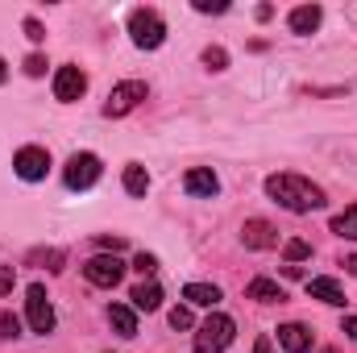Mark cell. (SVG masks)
<instances>
[{
	"label": "cell",
	"instance_id": "1",
	"mask_svg": "<svg viewBox=\"0 0 357 353\" xmlns=\"http://www.w3.org/2000/svg\"><path fill=\"white\" fill-rule=\"evenodd\" d=\"M266 195L274 204H282L287 212H312L324 208V191L303 175H270L266 179Z\"/></svg>",
	"mask_w": 357,
	"mask_h": 353
},
{
	"label": "cell",
	"instance_id": "2",
	"mask_svg": "<svg viewBox=\"0 0 357 353\" xmlns=\"http://www.w3.org/2000/svg\"><path fill=\"white\" fill-rule=\"evenodd\" d=\"M233 333H237L233 316L212 312V316L199 324V333H195V353H225L229 345H233Z\"/></svg>",
	"mask_w": 357,
	"mask_h": 353
},
{
	"label": "cell",
	"instance_id": "3",
	"mask_svg": "<svg viewBox=\"0 0 357 353\" xmlns=\"http://www.w3.org/2000/svg\"><path fill=\"white\" fill-rule=\"evenodd\" d=\"M129 33H133V46L158 50V46L167 42V21H162L154 8H133V13H129Z\"/></svg>",
	"mask_w": 357,
	"mask_h": 353
},
{
	"label": "cell",
	"instance_id": "4",
	"mask_svg": "<svg viewBox=\"0 0 357 353\" xmlns=\"http://www.w3.org/2000/svg\"><path fill=\"white\" fill-rule=\"evenodd\" d=\"M142 100H146V84H142V80H125V84H116V88L108 91L104 117H125V112H133Z\"/></svg>",
	"mask_w": 357,
	"mask_h": 353
},
{
	"label": "cell",
	"instance_id": "5",
	"mask_svg": "<svg viewBox=\"0 0 357 353\" xmlns=\"http://www.w3.org/2000/svg\"><path fill=\"white\" fill-rule=\"evenodd\" d=\"M25 312H29V329H33V333H50V329H54V308H50L42 283H33V287L25 291Z\"/></svg>",
	"mask_w": 357,
	"mask_h": 353
},
{
	"label": "cell",
	"instance_id": "6",
	"mask_svg": "<svg viewBox=\"0 0 357 353\" xmlns=\"http://www.w3.org/2000/svg\"><path fill=\"white\" fill-rule=\"evenodd\" d=\"M63 179H67L71 191H88L91 183L100 179V158H96V154H71V163H67Z\"/></svg>",
	"mask_w": 357,
	"mask_h": 353
},
{
	"label": "cell",
	"instance_id": "7",
	"mask_svg": "<svg viewBox=\"0 0 357 353\" xmlns=\"http://www.w3.org/2000/svg\"><path fill=\"white\" fill-rule=\"evenodd\" d=\"M13 171L25 179V183H38V179H46V171H50V154L42 146H25L13 158Z\"/></svg>",
	"mask_w": 357,
	"mask_h": 353
},
{
	"label": "cell",
	"instance_id": "8",
	"mask_svg": "<svg viewBox=\"0 0 357 353\" xmlns=\"http://www.w3.org/2000/svg\"><path fill=\"white\" fill-rule=\"evenodd\" d=\"M84 274H88L91 287H116L121 274H125V262H121L116 254H100V258H91V262L84 266Z\"/></svg>",
	"mask_w": 357,
	"mask_h": 353
},
{
	"label": "cell",
	"instance_id": "9",
	"mask_svg": "<svg viewBox=\"0 0 357 353\" xmlns=\"http://www.w3.org/2000/svg\"><path fill=\"white\" fill-rule=\"evenodd\" d=\"M84 91H88V75H84L79 67H59V71H54V100L71 104V100H79Z\"/></svg>",
	"mask_w": 357,
	"mask_h": 353
},
{
	"label": "cell",
	"instance_id": "10",
	"mask_svg": "<svg viewBox=\"0 0 357 353\" xmlns=\"http://www.w3.org/2000/svg\"><path fill=\"white\" fill-rule=\"evenodd\" d=\"M241 241H245L250 250H274V246H278V229H274L270 220H245Z\"/></svg>",
	"mask_w": 357,
	"mask_h": 353
},
{
	"label": "cell",
	"instance_id": "11",
	"mask_svg": "<svg viewBox=\"0 0 357 353\" xmlns=\"http://www.w3.org/2000/svg\"><path fill=\"white\" fill-rule=\"evenodd\" d=\"M307 295H312V299H324V303H337V308L349 303L337 278H307Z\"/></svg>",
	"mask_w": 357,
	"mask_h": 353
},
{
	"label": "cell",
	"instance_id": "12",
	"mask_svg": "<svg viewBox=\"0 0 357 353\" xmlns=\"http://www.w3.org/2000/svg\"><path fill=\"white\" fill-rule=\"evenodd\" d=\"M278 345L287 353H307L312 350V333H307L303 324H282V329H278Z\"/></svg>",
	"mask_w": 357,
	"mask_h": 353
},
{
	"label": "cell",
	"instance_id": "13",
	"mask_svg": "<svg viewBox=\"0 0 357 353\" xmlns=\"http://www.w3.org/2000/svg\"><path fill=\"white\" fill-rule=\"evenodd\" d=\"M183 187H187L191 195H216V191H220V179L212 175L208 167H195V171H187Z\"/></svg>",
	"mask_w": 357,
	"mask_h": 353
},
{
	"label": "cell",
	"instance_id": "14",
	"mask_svg": "<svg viewBox=\"0 0 357 353\" xmlns=\"http://www.w3.org/2000/svg\"><path fill=\"white\" fill-rule=\"evenodd\" d=\"M183 299L195 303V308H216L220 303V287H212V283H187L183 287Z\"/></svg>",
	"mask_w": 357,
	"mask_h": 353
},
{
	"label": "cell",
	"instance_id": "15",
	"mask_svg": "<svg viewBox=\"0 0 357 353\" xmlns=\"http://www.w3.org/2000/svg\"><path fill=\"white\" fill-rule=\"evenodd\" d=\"M129 299H133L137 312H158V308H162V287H158V283H137Z\"/></svg>",
	"mask_w": 357,
	"mask_h": 353
},
{
	"label": "cell",
	"instance_id": "16",
	"mask_svg": "<svg viewBox=\"0 0 357 353\" xmlns=\"http://www.w3.org/2000/svg\"><path fill=\"white\" fill-rule=\"evenodd\" d=\"M245 299H258V303H282L287 291H282L274 278H254V283L245 287Z\"/></svg>",
	"mask_w": 357,
	"mask_h": 353
},
{
	"label": "cell",
	"instance_id": "17",
	"mask_svg": "<svg viewBox=\"0 0 357 353\" xmlns=\"http://www.w3.org/2000/svg\"><path fill=\"white\" fill-rule=\"evenodd\" d=\"M320 4H299L295 13H291V33H312L316 25H320Z\"/></svg>",
	"mask_w": 357,
	"mask_h": 353
},
{
	"label": "cell",
	"instance_id": "18",
	"mask_svg": "<svg viewBox=\"0 0 357 353\" xmlns=\"http://www.w3.org/2000/svg\"><path fill=\"white\" fill-rule=\"evenodd\" d=\"M108 324H112L121 337H133V333H137V316H133V308H125V303H112V308H108Z\"/></svg>",
	"mask_w": 357,
	"mask_h": 353
},
{
	"label": "cell",
	"instance_id": "19",
	"mask_svg": "<svg viewBox=\"0 0 357 353\" xmlns=\"http://www.w3.org/2000/svg\"><path fill=\"white\" fill-rule=\"evenodd\" d=\"M125 191H129V195H146V191H150V175H146V167H137V163L125 167Z\"/></svg>",
	"mask_w": 357,
	"mask_h": 353
},
{
	"label": "cell",
	"instance_id": "20",
	"mask_svg": "<svg viewBox=\"0 0 357 353\" xmlns=\"http://www.w3.org/2000/svg\"><path fill=\"white\" fill-rule=\"evenodd\" d=\"M333 233L345 241H357V208H345L341 216H333Z\"/></svg>",
	"mask_w": 357,
	"mask_h": 353
},
{
	"label": "cell",
	"instance_id": "21",
	"mask_svg": "<svg viewBox=\"0 0 357 353\" xmlns=\"http://www.w3.org/2000/svg\"><path fill=\"white\" fill-rule=\"evenodd\" d=\"M29 262H46L50 270H63L67 254H63V250H33V254H29Z\"/></svg>",
	"mask_w": 357,
	"mask_h": 353
},
{
	"label": "cell",
	"instance_id": "22",
	"mask_svg": "<svg viewBox=\"0 0 357 353\" xmlns=\"http://www.w3.org/2000/svg\"><path fill=\"white\" fill-rule=\"evenodd\" d=\"M204 67H208V71H225V67H229V54H225L220 46H208V50H204Z\"/></svg>",
	"mask_w": 357,
	"mask_h": 353
},
{
	"label": "cell",
	"instance_id": "23",
	"mask_svg": "<svg viewBox=\"0 0 357 353\" xmlns=\"http://www.w3.org/2000/svg\"><path fill=\"white\" fill-rule=\"evenodd\" d=\"M0 337H4V341H13V337H21V320H17L13 312H4V316H0Z\"/></svg>",
	"mask_w": 357,
	"mask_h": 353
},
{
	"label": "cell",
	"instance_id": "24",
	"mask_svg": "<svg viewBox=\"0 0 357 353\" xmlns=\"http://www.w3.org/2000/svg\"><path fill=\"white\" fill-rule=\"evenodd\" d=\"M307 254H312V246H307V241H299V237H295V241H287V262H291V266L303 262Z\"/></svg>",
	"mask_w": 357,
	"mask_h": 353
},
{
	"label": "cell",
	"instance_id": "25",
	"mask_svg": "<svg viewBox=\"0 0 357 353\" xmlns=\"http://www.w3.org/2000/svg\"><path fill=\"white\" fill-rule=\"evenodd\" d=\"M96 246L116 254V250H125V237H121V233H100V237H96Z\"/></svg>",
	"mask_w": 357,
	"mask_h": 353
},
{
	"label": "cell",
	"instance_id": "26",
	"mask_svg": "<svg viewBox=\"0 0 357 353\" xmlns=\"http://www.w3.org/2000/svg\"><path fill=\"white\" fill-rule=\"evenodd\" d=\"M191 308H171V329H191Z\"/></svg>",
	"mask_w": 357,
	"mask_h": 353
},
{
	"label": "cell",
	"instance_id": "27",
	"mask_svg": "<svg viewBox=\"0 0 357 353\" xmlns=\"http://www.w3.org/2000/svg\"><path fill=\"white\" fill-rule=\"evenodd\" d=\"M25 75H33V80L46 75V59H42V54H29V59H25Z\"/></svg>",
	"mask_w": 357,
	"mask_h": 353
},
{
	"label": "cell",
	"instance_id": "28",
	"mask_svg": "<svg viewBox=\"0 0 357 353\" xmlns=\"http://www.w3.org/2000/svg\"><path fill=\"white\" fill-rule=\"evenodd\" d=\"M133 266H137L142 274H154V270H158V258H154V254H137V258H133Z\"/></svg>",
	"mask_w": 357,
	"mask_h": 353
},
{
	"label": "cell",
	"instance_id": "29",
	"mask_svg": "<svg viewBox=\"0 0 357 353\" xmlns=\"http://www.w3.org/2000/svg\"><path fill=\"white\" fill-rule=\"evenodd\" d=\"M25 33H29V42H42V38H46L42 21H33V17H25Z\"/></svg>",
	"mask_w": 357,
	"mask_h": 353
},
{
	"label": "cell",
	"instance_id": "30",
	"mask_svg": "<svg viewBox=\"0 0 357 353\" xmlns=\"http://www.w3.org/2000/svg\"><path fill=\"white\" fill-rule=\"evenodd\" d=\"M13 283H17L13 266H0V295H8V291H13Z\"/></svg>",
	"mask_w": 357,
	"mask_h": 353
},
{
	"label": "cell",
	"instance_id": "31",
	"mask_svg": "<svg viewBox=\"0 0 357 353\" xmlns=\"http://www.w3.org/2000/svg\"><path fill=\"white\" fill-rule=\"evenodd\" d=\"M195 8H199V13H225L229 4H225V0H195Z\"/></svg>",
	"mask_w": 357,
	"mask_h": 353
},
{
	"label": "cell",
	"instance_id": "32",
	"mask_svg": "<svg viewBox=\"0 0 357 353\" xmlns=\"http://www.w3.org/2000/svg\"><path fill=\"white\" fill-rule=\"evenodd\" d=\"M341 333H349V337H354V341H357V316H349V320L341 324Z\"/></svg>",
	"mask_w": 357,
	"mask_h": 353
},
{
	"label": "cell",
	"instance_id": "33",
	"mask_svg": "<svg viewBox=\"0 0 357 353\" xmlns=\"http://www.w3.org/2000/svg\"><path fill=\"white\" fill-rule=\"evenodd\" d=\"M254 353H274L270 350V337H258V341H254Z\"/></svg>",
	"mask_w": 357,
	"mask_h": 353
},
{
	"label": "cell",
	"instance_id": "34",
	"mask_svg": "<svg viewBox=\"0 0 357 353\" xmlns=\"http://www.w3.org/2000/svg\"><path fill=\"white\" fill-rule=\"evenodd\" d=\"M345 270H349V274L357 278V254H349V258H345Z\"/></svg>",
	"mask_w": 357,
	"mask_h": 353
},
{
	"label": "cell",
	"instance_id": "35",
	"mask_svg": "<svg viewBox=\"0 0 357 353\" xmlns=\"http://www.w3.org/2000/svg\"><path fill=\"white\" fill-rule=\"evenodd\" d=\"M4 80H8V63L0 59V84H4Z\"/></svg>",
	"mask_w": 357,
	"mask_h": 353
},
{
	"label": "cell",
	"instance_id": "36",
	"mask_svg": "<svg viewBox=\"0 0 357 353\" xmlns=\"http://www.w3.org/2000/svg\"><path fill=\"white\" fill-rule=\"evenodd\" d=\"M320 353H337V350H320Z\"/></svg>",
	"mask_w": 357,
	"mask_h": 353
}]
</instances>
